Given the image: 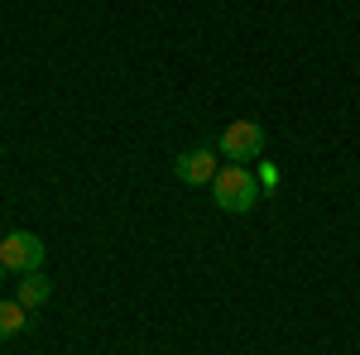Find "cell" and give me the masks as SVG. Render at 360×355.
<instances>
[{
	"mask_svg": "<svg viewBox=\"0 0 360 355\" xmlns=\"http://www.w3.org/2000/svg\"><path fill=\"white\" fill-rule=\"evenodd\" d=\"M212 202H217L221 212H231V217H245V212H255V202H259V178H255L245 164L221 168V173L212 178Z\"/></svg>",
	"mask_w": 360,
	"mask_h": 355,
	"instance_id": "cell-1",
	"label": "cell"
},
{
	"mask_svg": "<svg viewBox=\"0 0 360 355\" xmlns=\"http://www.w3.org/2000/svg\"><path fill=\"white\" fill-rule=\"evenodd\" d=\"M255 178H259V192H274L278 188V168L274 164H259V173H255Z\"/></svg>",
	"mask_w": 360,
	"mask_h": 355,
	"instance_id": "cell-7",
	"label": "cell"
},
{
	"mask_svg": "<svg viewBox=\"0 0 360 355\" xmlns=\"http://www.w3.org/2000/svg\"><path fill=\"white\" fill-rule=\"evenodd\" d=\"M29 322V307H20L15 298H0V341H10V336H20Z\"/></svg>",
	"mask_w": 360,
	"mask_h": 355,
	"instance_id": "cell-6",
	"label": "cell"
},
{
	"mask_svg": "<svg viewBox=\"0 0 360 355\" xmlns=\"http://www.w3.org/2000/svg\"><path fill=\"white\" fill-rule=\"evenodd\" d=\"M44 259H49V245H44L34 231H10V235H0V264H5V269L39 273Z\"/></svg>",
	"mask_w": 360,
	"mask_h": 355,
	"instance_id": "cell-2",
	"label": "cell"
},
{
	"mask_svg": "<svg viewBox=\"0 0 360 355\" xmlns=\"http://www.w3.org/2000/svg\"><path fill=\"white\" fill-rule=\"evenodd\" d=\"M217 144H221V154L231 164H250V159H264V144L269 139H264V125L259 120H231Z\"/></svg>",
	"mask_w": 360,
	"mask_h": 355,
	"instance_id": "cell-3",
	"label": "cell"
},
{
	"mask_svg": "<svg viewBox=\"0 0 360 355\" xmlns=\"http://www.w3.org/2000/svg\"><path fill=\"white\" fill-rule=\"evenodd\" d=\"M217 173H221V168H217V154H212L207 144H202V149H183V154L173 159V178L188 183V188H207Z\"/></svg>",
	"mask_w": 360,
	"mask_h": 355,
	"instance_id": "cell-4",
	"label": "cell"
},
{
	"mask_svg": "<svg viewBox=\"0 0 360 355\" xmlns=\"http://www.w3.org/2000/svg\"><path fill=\"white\" fill-rule=\"evenodd\" d=\"M5 273H10V269H5V264H0V283H5Z\"/></svg>",
	"mask_w": 360,
	"mask_h": 355,
	"instance_id": "cell-8",
	"label": "cell"
},
{
	"mask_svg": "<svg viewBox=\"0 0 360 355\" xmlns=\"http://www.w3.org/2000/svg\"><path fill=\"white\" fill-rule=\"evenodd\" d=\"M49 293H53V283H49L44 273H25V278H20V288H15V302L34 312V307H44V302H49Z\"/></svg>",
	"mask_w": 360,
	"mask_h": 355,
	"instance_id": "cell-5",
	"label": "cell"
}]
</instances>
